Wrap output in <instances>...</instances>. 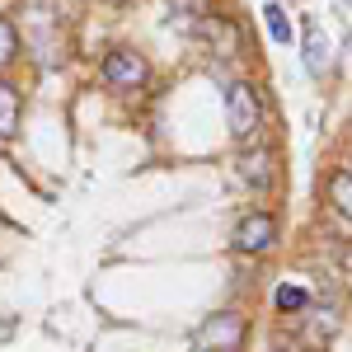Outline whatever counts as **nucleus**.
Wrapping results in <instances>:
<instances>
[{
    "label": "nucleus",
    "instance_id": "9b49d317",
    "mask_svg": "<svg viewBox=\"0 0 352 352\" xmlns=\"http://www.w3.org/2000/svg\"><path fill=\"white\" fill-rule=\"evenodd\" d=\"M310 296H305V287H277V310H305Z\"/></svg>",
    "mask_w": 352,
    "mask_h": 352
},
{
    "label": "nucleus",
    "instance_id": "6e6552de",
    "mask_svg": "<svg viewBox=\"0 0 352 352\" xmlns=\"http://www.w3.org/2000/svg\"><path fill=\"white\" fill-rule=\"evenodd\" d=\"M329 202L352 221V169H338V174H329Z\"/></svg>",
    "mask_w": 352,
    "mask_h": 352
},
{
    "label": "nucleus",
    "instance_id": "f03ea898",
    "mask_svg": "<svg viewBox=\"0 0 352 352\" xmlns=\"http://www.w3.org/2000/svg\"><path fill=\"white\" fill-rule=\"evenodd\" d=\"M104 85L109 89H122V94H132V89H141V85L151 80V66H146V56L132 52V47H118V52L104 56Z\"/></svg>",
    "mask_w": 352,
    "mask_h": 352
},
{
    "label": "nucleus",
    "instance_id": "0eeeda50",
    "mask_svg": "<svg viewBox=\"0 0 352 352\" xmlns=\"http://www.w3.org/2000/svg\"><path fill=\"white\" fill-rule=\"evenodd\" d=\"M19 113H24V94H19V85L0 76V141H10V136L19 132Z\"/></svg>",
    "mask_w": 352,
    "mask_h": 352
},
{
    "label": "nucleus",
    "instance_id": "423d86ee",
    "mask_svg": "<svg viewBox=\"0 0 352 352\" xmlns=\"http://www.w3.org/2000/svg\"><path fill=\"white\" fill-rule=\"evenodd\" d=\"M329 66H333V43H329V33L315 19L305 24V71L310 76H324Z\"/></svg>",
    "mask_w": 352,
    "mask_h": 352
},
{
    "label": "nucleus",
    "instance_id": "39448f33",
    "mask_svg": "<svg viewBox=\"0 0 352 352\" xmlns=\"http://www.w3.org/2000/svg\"><path fill=\"white\" fill-rule=\"evenodd\" d=\"M240 179H244V184H249L254 192H268V188H272V179H277L272 151H263V146L244 151V155H240Z\"/></svg>",
    "mask_w": 352,
    "mask_h": 352
},
{
    "label": "nucleus",
    "instance_id": "7ed1b4c3",
    "mask_svg": "<svg viewBox=\"0 0 352 352\" xmlns=\"http://www.w3.org/2000/svg\"><path fill=\"white\" fill-rule=\"evenodd\" d=\"M272 244H277V217H268V212H249L235 226V249L240 254H268Z\"/></svg>",
    "mask_w": 352,
    "mask_h": 352
},
{
    "label": "nucleus",
    "instance_id": "1a4fd4ad",
    "mask_svg": "<svg viewBox=\"0 0 352 352\" xmlns=\"http://www.w3.org/2000/svg\"><path fill=\"white\" fill-rule=\"evenodd\" d=\"M14 61H19V28H14V19L0 14V76H5Z\"/></svg>",
    "mask_w": 352,
    "mask_h": 352
},
{
    "label": "nucleus",
    "instance_id": "20e7f679",
    "mask_svg": "<svg viewBox=\"0 0 352 352\" xmlns=\"http://www.w3.org/2000/svg\"><path fill=\"white\" fill-rule=\"evenodd\" d=\"M244 338V320L235 315V310H221V315H212L207 324L197 329V343L212 352H235Z\"/></svg>",
    "mask_w": 352,
    "mask_h": 352
},
{
    "label": "nucleus",
    "instance_id": "9d476101",
    "mask_svg": "<svg viewBox=\"0 0 352 352\" xmlns=\"http://www.w3.org/2000/svg\"><path fill=\"white\" fill-rule=\"evenodd\" d=\"M263 19H268L272 43H292V38H296V28H292V19H287V10H282V5H263Z\"/></svg>",
    "mask_w": 352,
    "mask_h": 352
},
{
    "label": "nucleus",
    "instance_id": "f257e3e1",
    "mask_svg": "<svg viewBox=\"0 0 352 352\" xmlns=\"http://www.w3.org/2000/svg\"><path fill=\"white\" fill-rule=\"evenodd\" d=\"M226 122H230V136L235 141H249V136L263 127V104H258V89L249 80H235L226 89Z\"/></svg>",
    "mask_w": 352,
    "mask_h": 352
}]
</instances>
